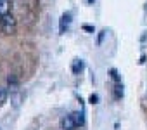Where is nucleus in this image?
Segmentation results:
<instances>
[{
  "mask_svg": "<svg viewBox=\"0 0 147 130\" xmlns=\"http://www.w3.org/2000/svg\"><path fill=\"white\" fill-rule=\"evenodd\" d=\"M76 123L73 120V114H66L61 118V130H75Z\"/></svg>",
  "mask_w": 147,
  "mask_h": 130,
  "instance_id": "f03ea898",
  "label": "nucleus"
},
{
  "mask_svg": "<svg viewBox=\"0 0 147 130\" xmlns=\"http://www.w3.org/2000/svg\"><path fill=\"white\" fill-rule=\"evenodd\" d=\"M11 12V0H0V18Z\"/></svg>",
  "mask_w": 147,
  "mask_h": 130,
  "instance_id": "20e7f679",
  "label": "nucleus"
},
{
  "mask_svg": "<svg viewBox=\"0 0 147 130\" xmlns=\"http://www.w3.org/2000/svg\"><path fill=\"white\" fill-rule=\"evenodd\" d=\"M12 101H14V106L18 108V106H19V101H21V95H19V94H16V95H12Z\"/></svg>",
  "mask_w": 147,
  "mask_h": 130,
  "instance_id": "9d476101",
  "label": "nucleus"
},
{
  "mask_svg": "<svg viewBox=\"0 0 147 130\" xmlns=\"http://www.w3.org/2000/svg\"><path fill=\"white\" fill-rule=\"evenodd\" d=\"M71 19H73V16H71L69 12H66V14L61 16V21H59V31H61V33H66V30H67L69 24H71Z\"/></svg>",
  "mask_w": 147,
  "mask_h": 130,
  "instance_id": "7ed1b4c3",
  "label": "nucleus"
},
{
  "mask_svg": "<svg viewBox=\"0 0 147 130\" xmlns=\"http://www.w3.org/2000/svg\"><path fill=\"white\" fill-rule=\"evenodd\" d=\"M123 94H125L123 85H121V83H116V87H114V97H116V99H121Z\"/></svg>",
  "mask_w": 147,
  "mask_h": 130,
  "instance_id": "0eeeda50",
  "label": "nucleus"
},
{
  "mask_svg": "<svg viewBox=\"0 0 147 130\" xmlns=\"http://www.w3.org/2000/svg\"><path fill=\"white\" fill-rule=\"evenodd\" d=\"M104 35H106V31H100V35H99V40H97V43H99V45L102 43V40H104Z\"/></svg>",
  "mask_w": 147,
  "mask_h": 130,
  "instance_id": "f8f14e48",
  "label": "nucleus"
},
{
  "mask_svg": "<svg viewBox=\"0 0 147 130\" xmlns=\"http://www.w3.org/2000/svg\"><path fill=\"white\" fill-rule=\"evenodd\" d=\"M88 2H90V4H92V2H94V0H88Z\"/></svg>",
  "mask_w": 147,
  "mask_h": 130,
  "instance_id": "4468645a",
  "label": "nucleus"
},
{
  "mask_svg": "<svg viewBox=\"0 0 147 130\" xmlns=\"http://www.w3.org/2000/svg\"><path fill=\"white\" fill-rule=\"evenodd\" d=\"M73 120H75L76 127H83L85 125V113L83 111H75L73 113Z\"/></svg>",
  "mask_w": 147,
  "mask_h": 130,
  "instance_id": "39448f33",
  "label": "nucleus"
},
{
  "mask_svg": "<svg viewBox=\"0 0 147 130\" xmlns=\"http://www.w3.org/2000/svg\"><path fill=\"white\" fill-rule=\"evenodd\" d=\"M0 130H2V128H0Z\"/></svg>",
  "mask_w": 147,
  "mask_h": 130,
  "instance_id": "2eb2a0df",
  "label": "nucleus"
},
{
  "mask_svg": "<svg viewBox=\"0 0 147 130\" xmlns=\"http://www.w3.org/2000/svg\"><path fill=\"white\" fill-rule=\"evenodd\" d=\"M97 101H99V97H97V95H90V102H92V104H95Z\"/></svg>",
  "mask_w": 147,
  "mask_h": 130,
  "instance_id": "ddd939ff",
  "label": "nucleus"
},
{
  "mask_svg": "<svg viewBox=\"0 0 147 130\" xmlns=\"http://www.w3.org/2000/svg\"><path fill=\"white\" fill-rule=\"evenodd\" d=\"M83 30H85V31H90V33H94V31H95V30H94V26H88V24H85V26H83Z\"/></svg>",
  "mask_w": 147,
  "mask_h": 130,
  "instance_id": "9b49d317",
  "label": "nucleus"
},
{
  "mask_svg": "<svg viewBox=\"0 0 147 130\" xmlns=\"http://www.w3.org/2000/svg\"><path fill=\"white\" fill-rule=\"evenodd\" d=\"M111 78H113L116 83H119V75H118V71H116V70H111Z\"/></svg>",
  "mask_w": 147,
  "mask_h": 130,
  "instance_id": "1a4fd4ad",
  "label": "nucleus"
},
{
  "mask_svg": "<svg viewBox=\"0 0 147 130\" xmlns=\"http://www.w3.org/2000/svg\"><path fill=\"white\" fill-rule=\"evenodd\" d=\"M82 71H83V61L82 59H75V61H73V73L80 75Z\"/></svg>",
  "mask_w": 147,
  "mask_h": 130,
  "instance_id": "423d86ee",
  "label": "nucleus"
},
{
  "mask_svg": "<svg viewBox=\"0 0 147 130\" xmlns=\"http://www.w3.org/2000/svg\"><path fill=\"white\" fill-rule=\"evenodd\" d=\"M5 101H7V90L4 87H0V106H2Z\"/></svg>",
  "mask_w": 147,
  "mask_h": 130,
  "instance_id": "6e6552de",
  "label": "nucleus"
},
{
  "mask_svg": "<svg viewBox=\"0 0 147 130\" xmlns=\"http://www.w3.org/2000/svg\"><path fill=\"white\" fill-rule=\"evenodd\" d=\"M16 28H18V21H16V18L11 12L5 14L2 18V21H0V30H2L5 35H12L16 31Z\"/></svg>",
  "mask_w": 147,
  "mask_h": 130,
  "instance_id": "f257e3e1",
  "label": "nucleus"
}]
</instances>
